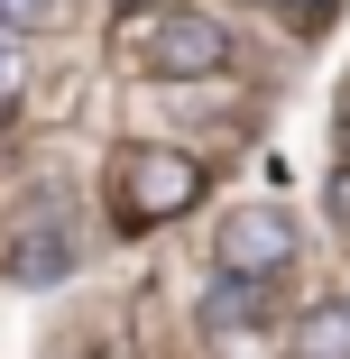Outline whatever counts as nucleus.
Masks as SVG:
<instances>
[{
    "instance_id": "obj_1",
    "label": "nucleus",
    "mask_w": 350,
    "mask_h": 359,
    "mask_svg": "<svg viewBox=\"0 0 350 359\" xmlns=\"http://www.w3.org/2000/svg\"><path fill=\"white\" fill-rule=\"evenodd\" d=\"M194 194H203V166L184 148H129L120 157V222L129 231H157L175 212H194Z\"/></svg>"
},
{
    "instance_id": "obj_2",
    "label": "nucleus",
    "mask_w": 350,
    "mask_h": 359,
    "mask_svg": "<svg viewBox=\"0 0 350 359\" xmlns=\"http://www.w3.org/2000/svg\"><path fill=\"white\" fill-rule=\"evenodd\" d=\"M231 65V28L222 19H203V10H166L148 28V74L166 83H203V74H222Z\"/></svg>"
},
{
    "instance_id": "obj_3",
    "label": "nucleus",
    "mask_w": 350,
    "mask_h": 359,
    "mask_svg": "<svg viewBox=\"0 0 350 359\" xmlns=\"http://www.w3.org/2000/svg\"><path fill=\"white\" fill-rule=\"evenodd\" d=\"M213 249H222V276H240V285H267L276 267L295 258V231L276 222V212H231Z\"/></svg>"
},
{
    "instance_id": "obj_4",
    "label": "nucleus",
    "mask_w": 350,
    "mask_h": 359,
    "mask_svg": "<svg viewBox=\"0 0 350 359\" xmlns=\"http://www.w3.org/2000/svg\"><path fill=\"white\" fill-rule=\"evenodd\" d=\"M249 323H267V285H240V276H222L213 295H203V332H249Z\"/></svg>"
},
{
    "instance_id": "obj_5",
    "label": "nucleus",
    "mask_w": 350,
    "mask_h": 359,
    "mask_svg": "<svg viewBox=\"0 0 350 359\" xmlns=\"http://www.w3.org/2000/svg\"><path fill=\"white\" fill-rule=\"evenodd\" d=\"M295 359H350V304H323V313H304V332H295Z\"/></svg>"
},
{
    "instance_id": "obj_6",
    "label": "nucleus",
    "mask_w": 350,
    "mask_h": 359,
    "mask_svg": "<svg viewBox=\"0 0 350 359\" xmlns=\"http://www.w3.org/2000/svg\"><path fill=\"white\" fill-rule=\"evenodd\" d=\"M10 267H19L28 285H55L65 267H74V249H65V231H28V249H19Z\"/></svg>"
},
{
    "instance_id": "obj_7",
    "label": "nucleus",
    "mask_w": 350,
    "mask_h": 359,
    "mask_svg": "<svg viewBox=\"0 0 350 359\" xmlns=\"http://www.w3.org/2000/svg\"><path fill=\"white\" fill-rule=\"evenodd\" d=\"M276 350V332L267 323H249V332H222V359H267Z\"/></svg>"
},
{
    "instance_id": "obj_8",
    "label": "nucleus",
    "mask_w": 350,
    "mask_h": 359,
    "mask_svg": "<svg viewBox=\"0 0 350 359\" xmlns=\"http://www.w3.org/2000/svg\"><path fill=\"white\" fill-rule=\"evenodd\" d=\"M19 83H28V55H19L10 37H0V111H10V102H19Z\"/></svg>"
},
{
    "instance_id": "obj_9",
    "label": "nucleus",
    "mask_w": 350,
    "mask_h": 359,
    "mask_svg": "<svg viewBox=\"0 0 350 359\" xmlns=\"http://www.w3.org/2000/svg\"><path fill=\"white\" fill-rule=\"evenodd\" d=\"M46 10H55V0H0V28H37Z\"/></svg>"
},
{
    "instance_id": "obj_10",
    "label": "nucleus",
    "mask_w": 350,
    "mask_h": 359,
    "mask_svg": "<svg viewBox=\"0 0 350 359\" xmlns=\"http://www.w3.org/2000/svg\"><path fill=\"white\" fill-rule=\"evenodd\" d=\"M276 10H286V19H295V28H314V19H323V10H332V0H276Z\"/></svg>"
},
{
    "instance_id": "obj_11",
    "label": "nucleus",
    "mask_w": 350,
    "mask_h": 359,
    "mask_svg": "<svg viewBox=\"0 0 350 359\" xmlns=\"http://www.w3.org/2000/svg\"><path fill=\"white\" fill-rule=\"evenodd\" d=\"M332 222H341V231H350V166H341V175H332Z\"/></svg>"
}]
</instances>
